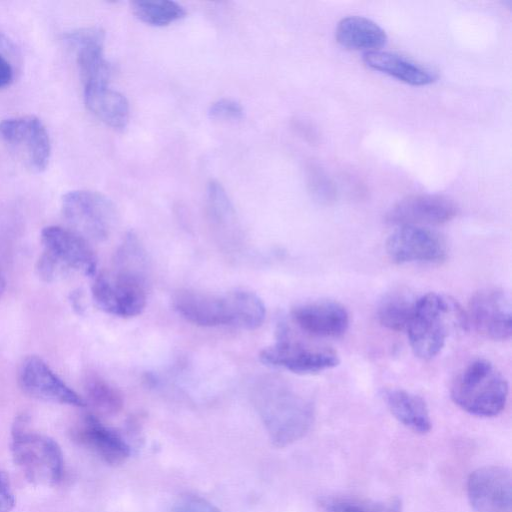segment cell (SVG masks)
Returning a JSON list of instances; mask_svg holds the SVG:
<instances>
[{"instance_id": "obj_14", "label": "cell", "mask_w": 512, "mask_h": 512, "mask_svg": "<svg viewBox=\"0 0 512 512\" xmlns=\"http://www.w3.org/2000/svg\"><path fill=\"white\" fill-rule=\"evenodd\" d=\"M260 359L269 366L297 374L322 372L339 363L337 354L332 350L306 347L284 339L263 349Z\"/></svg>"}, {"instance_id": "obj_33", "label": "cell", "mask_w": 512, "mask_h": 512, "mask_svg": "<svg viewBox=\"0 0 512 512\" xmlns=\"http://www.w3.org/2000/svg\"><path fill=\"white\" fill-rule=\"evenodd\" d=\"M5 287H6V281H5L4 275L2 273V270L0 268V298L5 291Z\"/></svg>"}, {"instance_id": "obj_2", "label": "cell", "mask_w": 512, "mask_h": 512, "mask_svg": "<svg viewBox=\"0 0 512 512\" xmlns=\"http://www.w3.org/2000/svg\"><path fill=\"white\" fill-rule=\"evenodd\" d=\"M172 305L186 321L202 327L254 330L262 325L266 315L261 298L247 290L218 295L183 289L173 295Z\"/></svg>"}, {"instance_id": "obj_12", "label": "cell", "mask_w": 512, "mask_h": 512, "mask_svg": "<svg viewBox=\"0 0 512 512\" xmlns=\"http://www.w3.org/2000/svg\"><path fill=\"white\" fill-rule=\"evenodd\" d=\"M20 389L31 398L76 407L86 402L38 356L26 357L18 369Z\"/></svg>"}, {"instance_id": "obj_17", "label": "cell", "mask_w": 512, "mask_h": 512, "mask_svg": "<svg viewBox=\"0 0 512 512\" xmlns=\"http://www.w3.org/2000/svg\"><path fill=\"white\" fill-rule=\"evenodd\" d=\"M104 32L95 27L66 34V41L76 52V62L84 86L108 84L111 66L104 56Z\"/></svg>"}, {"instance_id": "obj_28", "label": "cell", "mask_w": 512, "mask_h": 512, "mask_svg": "<svg viewBox=\"0 0 512 512\" xmlns=\"http://www.w3.org/2000/svg\"><path fill=\"white\" fill-rule=\"evenodd\" d=\"M19 68V53L14 43L0 31V89L8 87Z\"/></svg>"}, {"instance_id": "obj_3", "label": "cell", "mask_w": 512, "mask_h": 512, "mask_svg": "<svg viewBox=\"0 0 512 512\" xmlns=\"http://www.w3.org/2000/svg\"><path fill=\"white\" fill-rule=\"evenodd\" d=\"M466 326L465 312L456 302L428 293L417 298L406 332L414 354L430 360L441 352L453 328Z\"/></svg>"}, {"instance_id": "obj_25", "label": "cell", "mask_w": 512, "mask_h": 512, "mask_svg": "<svg viewBox=\"0 0 512 512\" xmlns=\"http://www.w3.org/2000/svg\"><path fill=\"white\" fill-rule=\"evenodd\" d=\"M84 390L88 403L103 415H116L123 408L121 392L98 375H91L86 379Z\"/></svg>"}, {"instance_id": "obj_18", "label": "cell", "mask_w": 512, "mask_h": 512, "mask_svg": "<svg viewBox=\"0 0 512 512\" xmlns=\"http://www.w3.org/2000/svg\"><path fill=\"white\" fill-rule=\"evenodd\" d=\"M292 318L304 332L317 337H338L349 326L346 308L334 301H316L295 307Z\"/></svg>"}, {"instance_id": "obj_32", "label": "cell", "mask_w": 512, "mask_h": 512, "mask_svg": "<svg viewBox=\"0 0 512 512\" xmlns=\"http://www.w3.org/2000/svg\"><path fill=\"white\" fill-rule=\"evenodd\" d=\"M321 504L327 512H372L357 503L338 499H326Z\"/></svg>"}, {"instance_id": "obj_1", "label": "cell", "mask_w": 512, "mask_h": 512, "mask_svg": "<svg viewBox=\"0 0 512 512\" xmlns=\"http://www.w3.org/2000/svg\"><path fill=\"white\" fill-rule=\"evenodd\" d=\"M252 401L276 447H286L301 439L312 424L311 401L279 377L259 379L252 388Z\"/></svg>"}, {"instance_id": "obj_15", "label": "cell", "mask_w": 512, "mask_h": 512, "mask_svg": "<svg viewBox=\"0 0 512 512\" xmlns=\"http://www.w3.org/2000/svg\"><path fill=\"white\" fill-rule=\"evenodd\" d=\"M457 214L456 204L449 198L436 194L407 196L386 214L387 222L398 226L439 225L453 219Z\"/></svg>"}, {"instance_id": "obj_19", "label": "cell", "mask_w": 512, "mask_h": 512, "mask_svg": "<svg viewBox=\"0 0 512 512\" xmlns=\"http://www.w3.org/2000/svg\"><path fill=\"white\" fill-rule=\"evenodd\" d=\"M87 109L108 127L122 131L129 122L130 108L126 97L105 84L84 86Z\"/></svg>"}, {"instance_id": "obj_31", "label": "cell", "mask_w": 512, "mask_h": 512, "mask_svg": "<svg viewBox=\"0 0 512 512\" xmlns=\"http://www.w3.org/2000/svg\"><path fill=\"white\" fill-rule=\"evenodd\" d=\"M15 505V497L8 476L0 471V512H10Z\"/></svg>"}, {"instance_id": "obj_27", "label": "cell", "mask_w": 512, "mask_h": 512, "mask_svg": "<svg viewBox=\"0 0 512 512\" xmlns=\"http://www.w3.org/2000/svg\"><path fill=\"white\" fill-rule=\"evenodd\" d=\"M306 175L309 192L316 201L331 204L336 200V187L321 167L309 164Z\"/></svg>"}, {"instance_id": "obj_10", "label": "cell", "mask_w": 512, "mask_h": 512, "mask_svg": "<svg viewBox=\"0 0 512 512\" xmlns=\"http://www.w3.org/2000/svg\"><path fill=\"white\" fill-rule=\"evenodd\" d=\"M465 316L467 325L486 338L503 341L511 337V300L503 290L487 288L476 292Z\"/></svg>"}, {"instance_id": "obj_16", "label": "cell", "mask_w": 512, "mask_h": 512, "mask_svg": "<svg viewBox=\"0 0 512 512\" xmlns=\"http://www.w3.org/2000/svg\"><path fill=\"white\" fill-rule=\"evenodd\" d=\"M71 438L111 466L124 463L131 454L129 444L94 415L82 417L71 429Z\"/></svg>"}, {"instance_id": "obj_13", "label": "cell", "mask_w": 512, "mask_h": 512, "mask_svg": "<svg viewBox=\"0 0 512 512\" xmlns=\"http://www.w3.org/2000/svg\"><path fill=\"white\" fill-rule=\"evenodd\" d=\"M511 474L501 466H484L468 478L467 494L475 512H512Z\"/></svg>"}, {"instance_id": "obj_30", "label": "cell", "mask_w": 512, "mask_h": 512, "mask_svg": "<svg viewBox=\"0 0 512 512\" xmlns=\"http://www.w3.org/2000/svg\"><path fill=\"white\" fill-rule=\"evenodd\" d=\"M208 115L215 120H240L244 116V108L234 99L221 98L210 105Z\"/></svg>"}, {"instance_id": "obj_24", "label": "cell", "mask_w": 512, "mask_h": 512, "mask_svg": "<svg viewBox=\"0 0 512 512\" xmlns=\"http://www.w3.org/2000/svg\"><path fill=\"white\" fill-rule=\"evenodd\" d=\"M131 7L140 21L156 27L167 26L186 15L185 8L171 0H135Z\"/></svg>"}, {"instance_id": "obj_7", "label": "cell", "mask_w": 512, "mask_h": 512, "mask_svg": "<svg viewBox=\"0 0 512 512\" xmlns=\"http://www.w3.org/2000/svg\"><path fill=\"white\" fill-rule=\"evenodd\" d=\"M148 273L113 267L95 276L92 298L104 312L118 317H134L147 303Z\"/></svg>"}, {"instance_id": "obj_11", "label": "cell", "mask_w": 512, "mask_h": 512, "mask_svg": "<svg viewBox=\"0 0 512 512\" xmlns=\"http://www.w3.org/2000/svg\"><path fill=\"white\" fill-rule=\"evenodd\" d=\"M386 252L392 262L440 263L447 257L443 238L427 227L403 225L388 237Z\"/></svg>"}, {"instance_id": "obj_8", "label": "cell", "mask_w": 512, "mask_h": 512, "mask_svg": "<svg viewBox=\"0 0 512 512\" xmlns=\"http://www.w3.org/2000/svg\"><path fill=\"white\" fill-rule=\"evenodd\" d=\"M61 212L69 229L88 242H103L117 223V211L105 195L90 190H73L62 196Z\"/></svg>"}, {"instance_id": "obj_26", "label": "cell", "mask_w": 512, "mask_h": 512, "mask_svg": "<svg viewBox=\"0 0 512 512\" xmlns=\"http://www.w3.org/2000/svg\"><path fill=\"white\" fill-rule=\"evenodd\" d=\"M206 207L211 222L221 229L236 227V213L233 204L224 189L216 180H211L206 190Z\"/></svg>"}, {"instance_id": "obj_29", "label": "cell", "mask_w": 512, "mask_h": 512, "mask_svg": "<svg viewBox=\"0 0 512 512\" xmlns=\"http://www.w3.org/2000/svg\"><path fill=\"white\" fill-rule=\"evenodd\" d=\"M166 512H221V510L208 500L187 493L177 497Z\"/></svg>"}, {"instance_id": "obj_4", "label": "cell", "mask_w": 512, "mask_h": 512, "mask_svg": "<svg viewBox=\"0 0 512 512\" xmlns=\"http://www.w3.org/2000/svg\"><path fill=\"white\" fill-rule=\"evenodd\" d=\"M42 253L36 270L46 282L57 281L71 273L94 276L97 258L89 242L69 228L47 226L41 231Z\"/></svg>"}, {"instance_id": "obj_22", "label": "cell", "mask_w": 512, "mask_h": 512, "mask_svg": "<svg viewBox=\"0 0 512 512\" xmlns=\"http://www.w3.org/2000/svg\"><path fill=\"white\" fill-rule=\"evenodd\" d=\"M392 415L410 430L425 434L431 429V419L425 401L404 389H390L384 394Z\"/></svg>"}, {"instance_id": "obj_5", "label": "cell", "mask_w": 512, "mask_h": 512, "mask_svg": "<svg viewBox=\"0 0 512 512\" xmlns=\"http://www.w3.org/2000/svg\"><path fill=\"white\" fill-rule=\"evenodd\" d=\"M508 384L488 360L469 363L455 378L451 398L464 411L480 417L498 415L505 407Z\"/></svg>"}, {"instance_id": "obj_20", "label": "cell", "mask_w": 512, "mask_h": 512, "mask_svg": "<svg viewBox=\"0 0 512 512\" xmlns=\"http://www.w3.org/2000/svg\"><path fill=\"white\" fill-rule=\"evenodd\" d=\"M363 61L373 70L414 86L428 85L436 79V74L430 69L394 52L381 50L365 52Z\"/></svg>"}, {"instance_id": "obj_9", "label": "cell", "mask_w": 512, "mask_h": 512, "mask_svg": "<svg viewBox=\"0 0 512 512\" xmlns=\"http://www.w3.org/2000/svg\"><path fill=\"white\" fill-rule=\"evenodd\" d=\"M0 140L7 144L33 172L45 170L51 156L48 131L36 116L26 115L0 121Z\"/></svg>"}, {"instance_id": "obj_21", "label": "cell", "mask_w": 512, "mask_h": 512, "mask_svg": "<svg viewBox=\"0 0 512 512\" xmlns=\"http://www.w3.org/2000/svg\"><path fill=\"white\" fill-rule=\"evenodd\" d=\"M337 42L348 49L375 51L387 41L385 31L374 21L362 16L342 18L336 27Z\"/></svg>"}, {"instance_id": "obj_23", "label": "cell", "mask_w": 512, "mask_h": 512, "mask_svg": "<svg viewBox=\"0 0 512 512\" xmlns=\"http://www.w3.org/2000/svg\"><path fill=\"white\" fill-rule=\"evenodd\" d=\"M416 300L417 298L404 291L387 294L377 309L380 324L389 330L406 331Z\"/></svg>"}, {"instance_id": "obj_6", "label": "cell", "mask_w": 512, "mask_h": 512, "mask_svg": "<svg viewBox=\"0 0 512 512\" xmlns=\"http://www.w3.org/2000/svg\"><path fill=\"white\" fill-rule=\"evenodd\" d=\"M25 418L16 420L11 451L15 465L35 485L52 486L61 481L64 460L61 448L52 438L28 431Z\"/></svg>"}]
</instances>
